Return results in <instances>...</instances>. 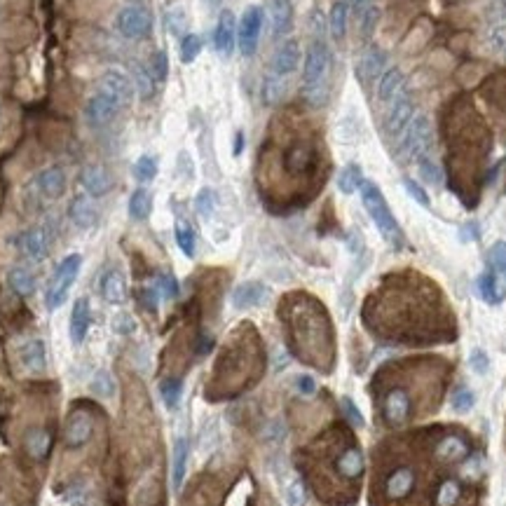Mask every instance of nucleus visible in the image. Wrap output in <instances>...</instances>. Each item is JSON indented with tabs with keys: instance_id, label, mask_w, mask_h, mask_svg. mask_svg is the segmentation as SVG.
I'll return each mask as SVG.
<instances>
[{
	"instance_id": "f257e3e1",
	"label": "nucleus",
	"mask_w": 506,
	"mask_h": 506,
	"mask_svg": "<svg viewBox=\"0 0 506 506\" xmlns=\"http://www.w3.org/2000/svg\"><path fill=\"white\" fill-rule=\"evenodd\" d=\"M361 202H363V209L368 211L370 221L375 223V228L380 230V235H382L391 246H401L403 244V232L398 228L394 214H391L387 199H384L382 190L377 188L373 181H363L361 188Z\"/></svg>"
},
{
	"instance_id": "f03ea898",
	"label": "nucleus",
	"mask_w": 506,
	"mask_h": 506,
	"mask_svg": "<svg viewBox=\"0 0 506 506\" xmlns=\"http://www.w3.org/2000/svg\"><path fill=\"white\" fill-rule=\"evenodd\" d=\"M331 71V50L321 38H315L310 43L308 52H305L303 64V89L310 103H321V92L326 75Z\"/></svg>"
},
{
	"instance_id": "7ed1b4c3",
	"label": "nucleus",
	"mask_w": 506,
	"mask_h": 506,
	"mask_svg": "<svg viewBox=\"0 0 506 506\" xmlns=\"http://www.w3.org/2000/svg\"><path fill=\"white\" fill-rule=\"evenodd\" d=\"M80 268H82V256H80V253H71V256H66L64 261L57 265L55 277H52V282L48 286V298H45L48 310H59L66 303L71 286L75 284V279L80 275Z\"/></svg>"
},
{
	"instance_id": "20e7f679",
	"label": "nucleus",
	"mask_w": 506,
	"mask_h": 506,
	"mask_svg": "<svg viewBox=\"0 0 506 506\" xmlns=\"http://www.w3.org/2000/svg\"><path fill=\"white\" fill-rule=\"evenodd\" d=\"M398 141H401V145H398V155L401 157L419 159L427 155L431 141V122L427 113H419V115L412 117L405 131L398 136Z\"/></svg>"
},
{
	"instance_id": "39448f33",
	"label": "nucleus",
	"mask_w": 506,
	"mask_h": 506,
	"mask_svg": "<svg viewBox=\"0 0 506 506\" xmlns=\"http://www.w3.org/2000/svg\"><path fill=\"white\" fill-rule=\"evenodd\" d=\"M265 22V10L261 5H249L237 24V45L244 57H253L261 43V31Z\"/></svg>"
},
{
	"instance_id": "423d86ee",
	"label": "nucleus",
	"mask_w": 506,
	"mask_h": 506,
	"mask_svg": "<svg viewBox=\"0 0 506 506\" xmlns=\"http://www.w3.org/2000/svg\"><path fill=\"white\" fill-rule=\"evenodd\" d=\"M115 29L127 40H143L152 33V17L141 5H127L117 12Z\"/></svg>"
},
{
	"instance_id": "0eeeda50",
	"label": "nucleus",
	"mask_w": 506,
	"mask_h": 506,
	"mask_svg": "<svg viewBox=\"0 0 506 506\" xmlns=\"http://www.w3.org/2000/svg\"><path fill=\"white\" fill-rule=\"evenodd\" d=\"M96 89L106 92L110 99H115V101L122 106V108H129L131 101H134V82L129 80V75L117 68H108L101 73V78L96 80Z\"/></svg>"
},
{
	"instance_id": "6e6552de",
	"label": "nucleus",
	"mask_w": 506,
	"mask_h": 506,
	"mask_svg": "<svg viewBox=\"0 0 506 506\" xmlns=\"http://www.w3.org/2000/svg\"><path fill=\"white\" fill-rule=\"evenodd\" d=\"M412 117H415V106H412L410 89H408V85H405L401 94H396L394 101L389 103L387 117H384V127H387V134L398 138V136H401L403 131H405V127L410 124Z\"/></svg>"
},
{
	"instance_id": "1a4fd4ad",
	"label": "nucleus",
	"mask_w": 506,
	"mask_h": 506,
	"mask_svg": "<svg viewBox=\"0 0 506 506\" xmlns=\"http://www.w3.org/2000/svg\"><path fill=\"white\" fill-rule=\"evenodd\" d=\"M120 110H122V106H120L115 99H110L106 92L96 89L94 94L87 99V103H85V120L99 129V127L110 124L113 120L120 115Z\"/></svg>"
},
{
	"instance_id": "9d476101",
	"label": "nucleus",
	"mask_w": 506,
	"mask_h": 506,
	"mask_svg": "<svg viewBox=\"0 0 506 506\" xmlns=\"http://www.w3.org/2000/svg\"><path fill=\"white\" fill-rule=\"evenodd\" d=\"M214 48L221 57H230L237 48V19L230 10H223L218 15L214 29Z\"/></svg>"
},
{
	"instance_id": "9b49d317",
	"label": "nucleus",
	"mask_w": 506,
	"mask_h": 506,
	"mask_svg": "<svg viewBox=\"0 0 506 506\" xmlns=\"http://www.w3.org/2000/svg\"><path fill=\"white\" fill-rule=\"evenodd\" d=\"M17 249L24 258H29V261H33V263H40V261L48 258L50 239H48V235H45V230L31 228V230H24L22 235L17 237Z\"/></svg>"
},
{
	"instance_id": "f8f14e48",
	"label": "nucleus",
	"mask_w": 506,
	"mask_h": 506,
	"mask_svg": "<svg viewBox=\"0 0 506 506\" xmlns=\"http://www.w3.org/2000/svg\"><path fill=\"white\" fill-rule=\"evenodd\" d=\"M298 64H301V43L296 38L284 40L275 52V59H272V73L279 78H286L298 71Z\"/></svg>"
},
{
	"instance_id": "ddd939ff",
	"label": "nucleus",
	"mask_w": 506,
	"mask_h": 506,
	"mask_svg": "<svg viewBox=\"0 0 506 506\" xmlns=\"http://www.w3.org/2000/svg\"><path fill=\"white\" fill-rule=\"evenodd\" d=\"M92 434H94V419L87 412H75L71 415L68 424H66V445L71 450H80L89 443Z\"/></svg>"
},
{
	"instance_id": "4468645a",
	"label": "nucleus",
	"mask_w": 506,
	"mask_h": 506,
	"mask_svg": "<svg viewBox=\"0 0 506 506\" xmlns=\"http://www.w3.org/2000/svg\"><path fill=\"white\" fill-rule=\"evenodd\" d=\"M33 183L45 199H59L66 192V171L62 166H48L40 171Z\"/></svg>"
},
{
	"instance_id": "2eb2a0df",
	"label": "nucleus",
	"mask_w": 506,
	"mask_h": 506,
	"mask_svg": "<svg viewBox=\"0 0 506 506\" xmlns=\"http://www.w3.org/2000/svg\"><path fill=\"white\" fill-rule=\"evenodd\" d=\"M270 291L268 286L261 284V282H244L239 284L235 291H232V305H235L237 310H251V308H258V305H263L268 301Z\"/></svg>"
},
{
	"instance_id": "dca6fc26",
	"label": "nucleus",
	"mask_w": 506,
	"mask_h": 506,
	"mask_svg": "<svg viewBox=\"0 0 506 506\" xmlns=\"http://www.w3.org/2000/svg\"><path fill=\"white\" fill-rule=\"evenodd\" d=\"M384 71H387V52L380 48H370L356 66V78L368 85L373 80H380Z\"/></svg>"
},
{
	"instance_id": "f3484780",
	"label": "nucleus",
	"mask_w": 506,
	"mask_h": 506,
	"mask_svg": "<svg viewBox=\"0 0 506 506\" xmlns=\"http://www.w3.org/2000/svg\"><path fill=\"white\" fill-rule=\"evenodd\" d=\"M80 183L82 188L89 192V197H103L110 190V174L106 171V166L101 164H87L80 174Z\"/></svg>"
},
{
	"instance_id": "a211bd4d",
	"label": "nucleus",
	"mask_w": 506,
	"mask_h": 506,
	"mask_svg": "<svg viewBox=\"0 0 506 506\" xmlns=\"http://www.w3.org/2000/svg\"><path fill=\"white\" fill-rule=\"evenodd\" d=\"M315 164V148L308 143H293L284 155V166L286 171L293 176H301L305 171L312 169Z\"/></svg>"
},
{
	"instance_id": "6ab92c4d",
	"label": "nucleus",
	"mask_w": 506,
	"mask_h": 506,
	"mask_svg": "<svg viewBox=\"0 0 506 506\" xmlns=\"http://www.w3.org/2000/svg\"><path fill=\"white\" fill-rule=\"evenodd\" d=\"M89 324H92L89 301L87 298H78V301L73 303V310H71V324H68L71 340L75 345L82 342L85 335H87V331H89Z\"/></svg>"
},
{
	"instance_id": "aec40b11",
	"label": "nucleus",
	"mask_w": 506,
	"mask_h": 506,
	"mask_svg": "<svg viewBox=\"0 0 506 506\" xmlns=\"http://www.w3.org/2000/svg\"><path fill=\"white\" fill-rule=\"evenodd\" d=\"M68 216H71V221L75 223L78 228H82V230L94 228L96 221H99L96 206L92 204V199L87 195H75V197H73V202L68 206Z\"/></svg>"
},
{
	"instance_id": "412c9836",
	"label": "nucleus",
	"mask_w": 506,
	"mask_h": 506,
	"mask_svg": "<svg viewBox=\"0 0 506 506\" xmlns=\"http://www.w3.org/2000/svg\"><path fill=\"white\" fill-rule=\"evenodd\" d=\"M270 24L272 36L284 38L293 29V5L291 0H270Z\"/></svg>"
},
{
	"instance_id": "4be33fe9",
	"label": "nucleus",
	"mask_w": 506,
	"mask_h": 506,
	"mask_svg": "<svg viewBox=\"0 0 506 506\" xmlns=\"http://www.w3.org/2000/svg\"><path fill=\"white\" fill-rule=\"evenodd\" d=\"M405 75L401 68H387L377 80V99L382 103H391L396 94H401L405 87Z\"/></svg>"
},
{
	"instance_id": "5701e85b",
	"label": "nucleus",
	"mask_w": 506,
	"mask_h": 506,
	"mask_svg": "<svg viewBox=\"0 0 506 506\" xmlns=\"http://www.w3.org/2000/svg\"><path fill=\"white\" fill-rule=\"evenodd\" d=\"M101 296L106 303L122 305L127 301V282L120 270H106L101 277Z\"/></svg>"
},
{
	"instance_id": "b1692460",
	"label": "nucleus",
	"mask_w": 506,
	"mask_h": 506,
	"mask_svg": "<svg viewBox=\"0 0 506 506\" xmlns=\"http://www.w3.org/2000/svg\"><path fill=\"white\" fill-rule=\"evenodd\" d=\"M129 73H131V82H134V89L141 101H150L152 96H155V75H152L150 68H145L143 64L138 62H131L129 64Z\"/></svg>"
},
{
	"instance_id": "393cba45",
	"label": "nucleus",
	"mask_w": 506,
	"mask_h": 506,
	"mask_svg": "<svg viewBox=\"0 0 506 506\" xmlns=\"http://www.w3.org/2000/svg\"><path fill=\"white\" fill-rule=\"evenodd\" d=\"M412 485H415V471L403 467V469L391 471L387 476L384 490H387V497H391V499H403L405 495H410Z\"/></svg>"
},
{
	"instance_id": "a878e982",
	"label": "nucleus",
	"mask_w": 506,
	"mask_h": 506,
	"mask_svg": "<svg viewBox=\"0 0 506 506\" xmlns=\"http://www.w3.org/2000/svg\"><path fill=\"white\" fill-rule=\"evenodd\" d=\"M19 361H22L26 370L43 373L45 366H48V354H45L43 340H29L26 345H22V349H19Z\"/></svg>"
},
{
	"instance_id": "bb28decb",
	"label": "nucleus",
	"mask_w": 506,
	"mask_h": 506,
	"mask_svg": "<svg viewBox=\"0 0 506 506\" xmlns=\"http://www.w3.org/2000/svg\"><path fill=\"white\" fill-rule=\"evenodd\" d=\"M384 415L391 424H401L410 415V396L401 389L389 391V396L384 398Z\"/></svg>"
},
{
	"instance_id": "cd10ccee",
	"label": "nucleus",
	"mask_w": 506,
	"mask_h": 506,
	"mask_svg": "<svg viewBox=\"0 0 506 506\" xmlns=\"http://www.w3.org/2000/svg\"><path fill=\"white\" fill-rule=\"evenodd\" d=\"M436 455L445 462H462V459L469 457V443L459 436H445L436 445Z\"/></svg>"
},
{
	"instance_id": "c85d7f7f",
	"label": "nucleus",
	"mask_w": 506,
	"mask_h": 506,
	"mask_svg": "<svg viewBox=\"0 0 506 506\" xmlns=\"http://www.w3.org/2000/svg\"><path fill=\"white\" fill-rule=\"evenodd\" d=\"M478 293H481V298L485 303L499 305L504 301L506 289H504V284L499 282V277L495 272H485V275H481V279H478Z\"/></svg>"
},
{
	"instance_id": "c756f323",
	"label": "nucleus",
	"mask_w": 506,
	"mask_h": 506,
	"mask_svg": "<svg viewBox=\"0 0 506 506\" xmlns=\"http://www.w3.org/2000/svg\"><path fill=\"white\" fill-rule=\"evenodd\" d=\"M347 19H349V0H335L328 15V29L335 40H342L347 33Z\"/></svg>"
},
{
	"instance_id": "7c9ffc66",
	"label": "nucleus",
	"mask_w": 506,
	"mask_h": 506,
	"mask_svg": "<svg viewBox=\"0 0 506 506\" xmlns=\"http://www.w3.org/2000/svg\"><path fill=\"white\" fill-rule=\"evenodd\" d=\"M188 441L185 438H176L174 443V457H171V481H174V490L183 485L185 467H188Z\"/></svg>"
},
{
	"instance_id": "2f4dec72",
	"label": "nucleus",
	"mask_w": 506,
	"mask_h": 506,
	"mask_svg": "<svg viewBox=\"0 0 506 506\" xmlns=\"http://www.w3.org/2000/svg\"><path fill=\"white\" fill-rule=\"evenodd\" d=\"M50 445H52V436L48 429H31L29 434H26V450H29V455L33 459L48 457Z\"/></svg>"
},
{
	"instance_id": "473e14b6",
	"label": "nucleus",
	"mask_w": 506,
	"mask_h": 506,
	"mask_svg": "<svg viewBox=\"0 0 506 506\" xmlns=\"http://www.w3.org/2000/svg\"><path fill=\"white\" fill-rule=\"evenodd\" d=\"M8 284H10V289L15 291L17 296H22V298H29V296H33V293H36V277H33L26 268L10 270Z\"/></svg>"
},
{
	"instance_id": "72a5a7b5",
	"label": "nucleus",
	"mask_w": 506,
	"mask_h": 506,
	"mask_svg": "<svg viewBox=\"0 0 506 506\" xmlns=\"http://www.w3.org/2000/svg\"><path fill=\"white\" fill-rule=\"evenodd\" d=\"M338 471L345 476V478H356L361 476L363 471V455L359 452L356 448H349L345 450L340 459H338Z\"/></svg>"
},
{
	"instance_id": "f704fd0d",
	"label": "nucleus",
	"mask_w": 506,
	"mask_h": 506,
	"mask_svg": "<svg viewBox=\"0 0 506 506\" xmlns=\"http://www.w3.org/2000/svg\"><path fill=\"white\" fill-rule=\"evenodd\" d=\"M150 209H152V197L150 192L145 188H138L131 192L129 197V216L134 218V221H145V218L150 216Z\"/></svg>"
},
{
	"instance_id": "c9c22d12",
	"label": "nucleus",
	"mask_w": 506,
	"mask_h": 506,
	"mask_svg": "<svg viewBox=\"0 0 506 506\" xmlns=\"http://www.w3.org/2000/svg\"><path fill=\"white\" fill-rule=\"evenodd\" d=\"M284 89H286L284 78L275 75V73H268V75L263 78V92H261V94H263V103H265V106H277L279 101H282Z\"/></svg>"
},
{
	"instance_id": "e433bc0d",
	"label": "nucleus",
	"mask_w": 506,
	"mask_h": 506,
	"mask_svg": "<svg viewBox=\"0 0 506 506\" xmlns=\"http://www.w3.org/2000/svg\"><path fill=\"white\" fill-rule=\"evenodd\" d=\"M363 183V174H361V166L359 164H347L338 176V188H340L342 195H352L361 188Z\"/></svg>"
},
{
	"instance_id": "4c0bfd02",
	"label": "nucleus",
	"mask_w": 506,
	"mask_h": 506,
	"mask_svg": "<svg viewBox=\"0 0 506 506\" xmlns=\"http://www.w3.org/2000/svg\"><path fill=\"white\" fill-rule=\"evenodd\" d=\"M356 22H359V31H361L363 38H370L373 31L377 29V22H380V8L377 5H366V8L356 10Z\"/></svg>"
},
{
	"instance_id": "58836bf2",
	"label": "nucleus",
	"mask_w": 506,
	"mask_h": 506,
	"mask_svg": "<svg viewBox=\"0 0 506 506\" xmlns=\"http://www.w3.org/2000/svg\"><path fill=\"white\" fill-rule=\"evenodd\" d=\"M417 169H419V176H422V181H427L429 185H436V188H438V185L443 183L441 166H438L429 155H424V157L417 159Z\"/></svg>"
},
{
	"instance_id": "ea45409f",
	"label": "nucleus",
	"mask_w": 506,
	"mask_h": 506,
	"mask_svg": "<svg viewBox=\"0 0 506 506\" xmlns=\"http://www.w3.org/2000/svg\"><path fill=\"white\" fill-rule=\"evenodd\" d=\"M89 391L101 398H110L115 396V382H113L110 373L108 370H99L89 382Z\"/></svg>"
},
{
	"instance_id": "a19ab883",
	"label": "nucleus",
	"mask_w": 506,
	"mask_h": 506,
	"mask_svg": "<svg viewBox=\"0 0 506 506\" xmlns=\"http://www.w3.org/2000/svg\"><path fill=\"white\" fill-rule=\"evenodd\" d=\"M174 232H176V244H178V249H181L188 258L195 256V232H192L190 225L185 223V221H178Z\"/></svg>"
},
{
	"instance_id": "79ce46f5",
	"label": "nucleus",
	"mask_w": 506,
	"mask_h": 506,
	"mask_svg": "<svg viewBox=\"0 0 506 506\" xmlns=\"http://www.w3.org/2000/svg\"><path fill=\"white\" fill-rule=\"evenodd\" d=\"M134 176L138 183H150L157 176V159L152 155H141L134 164Z\"/></svg>"
},
{
	"instance_id": "37998d69",
	"label": "nucleus",
	"mask_w": 506,
	"mask_h": 506,
	"mask_svg": "<svg viewBox=\"0 0 506 506\" xmlns=\"http://www.w3.org/2000/svg\"><path fill=\"white\" fill-rule=\"evenodd\" d=\"M202 52V38L197 33H188V36L181 38V62L183 64H192Z\"/></svg>"
},
{
	"instance_id": "c03bdc74",
	"label": "nucleus",
	"mask_w": 506,
	"mask_h": 506,
	"mask_svg": "<svg viewBox=\"0 0 506 506\" xmlns=\"http://www.w3.org/2000/svg\"><path fill=\"white\" fill-rule=\"evenodd\" d=\"M462 497V488L457 481H445L436 492V506H455Z\"/></svg>"
},
{
	"instance_id": "a18cd8bd",
	"label": "nucleus",
	"mask_w": 506,
	"mask_h": 506,
	"mask_svg": "<svg viewBox=\"0 0 506 506\" xmlns=\"http://www.w3.org/2000/svg\"><path fill=\"white\" fill-rule=\"evenodd\" d=\"M181 391H183V382L176 377H169L164 380L162 384H159V394H162L166 408H176L178 398H181Z\"/></svg>"
},
{
	"instance_id": "49530a36",
	"label": "nucleus",
	"mask_w": 506,
	"mask_h": 506,
	"mask_svg": "<svg viewBox=\"0 0 506 506\" xmlns=\"http://www.w3.org/2000/svg\"><path fill=\"white\" fill-rule=\"evenodd\" d=\"M195 209L202 218H211V214H214V209H216V192L211 188L199 190L195 197Z\"/></svg>"
},
{
	"instance_id": "de8ad7c7",
	"label": "nucleus",
	"mask_w": 506,
	"mask_h": 506,
	"mask_svg": "<svg viewBox=\"0 0 506 506\" xmlns=\"http://www.w3.org/2000/svg\"><path fill=\"white\" fill-rule=\"evenodd\" d=\"M488 258H490L492 272H495V275H502L506 279V242H495V244H492Z\"/></svg>"
},
{
	"instance_id": "09e8293b",
	"label": "nucleus",
	"mask_w": 506,
	"mask_h": 506,
	"mask_svg": "<svg viewBox=\"0 0 506 506\" xmlns=\"http://www.w3.org/2000/svg\"><path fill=\"white\" fill-rule=\"evenodd\" d=\"M152 286H155L157 296L164 298V301H174V298L178 296V284L171 275H159Z\"/></svg>"
},
{
	"instance_id": "8fccbe9b",
	"label": "nucleus",
	"mask_w": 506,
	"mask_h": 506,
	"mask_svg": "<svg viewBox=\"0 0 506 506\" xmlns=\"http://www.w3.org/2000/svg\"><path fill=\"white\" fill-rule=\"evenodd\" d=\"M152 75L159 82H164L166 75H169V59H166V52L164 50H157L155 55H152V66H150Z\"/></svg>"
},
{
	"instance_id": "3c124183",
	"label": "nucleus",
	"mask_w": 506,
	"mask_h": 506,
	"mask_svg": "<svg viewBox=\"0 0 506 506\" xmlns=\"http://www.w3.org/2000/svg\"><path fill=\"white\" fill-rule=\"evenodd\" d=\"M286 506H305V488L301 481L289 483V488L284 492Z\"/></svg>"
},
{
	"instance_id": "603ef678",
	"label": "nucleus",
	"mask_w": 506,
	"mask_h": 506,
	"mask_svg": "<svg viewBox=\"0 0 506 506\" xmlns=\"http://www.w3.org/2000/svg\"><path fill=\"white\" fill-rule=\"evenodd\" d=\"M113 331L120 333V335H131L136 331V321L131 315H117L113 319Z\"/></svg>"
},
{
	"instance_id": "864d4df0",
	"label": "nucleus",
	"mask_w": 506,
	"mask_h": 506,
	"mask_svg": "<svg viewBox=\"0 0 506 506\" xmlns=\"http://www.w3.org/2000/svg\"><path fill=\"white\" fill-rule=\"evenodd\" d=\"M403 185H405V190H408V195L415 199L419 206H429V195H427V190H424L422 185L415 183L412 178H405Z\"/></svg>"
},
{
	"instance_id": "5fc2aeb1",
	"label": "nucleus",
	"mask_w": 506,
	"mask_h": 506,
	"mask_svg": "<svg viewBox=\"0 0 506 506\" xmlns=\"http://www.w3.org/2000/svg\"><path fill=\"white\" fill-rule=\"evenodd\" d=\"M474 405V391L471 389H459L452 394V408L455 410H469Z\"/></svg>"
},
{
	"instance_id": "6e6d98bb",
	"label": "nucleus",
	"mask_w": 506,
	"mask_h": 506,
	"mask_svg": "<svg viewBox=\"0 0 506 506\" xmlns=\"http://www.w3.org/2000/svg\"><path fill=\"white\" fill-rule=\"evenodd\" d=\"M469 366H471V370H476L483 375V373H488V368H490V359L483 349H474L469 356Z\"/></svg>"
},
{
	"instance_id": "4d7b16f0",
	"label": "nucleus",
	"mask_w": 506,
	"mask_h": 506,
	"mask_svg": "<svg viewBox=\"0 0 506 506\" xmlns=\"http://www.w3.org/2000/svg\"><path fill=\"white\" fill-rule=\"evenodd\" d=\"M342 408H345V412H347L349 422H352V424H356V427H361V424H363V417H361V412H359L356 405L352 403V398L342 396Z\"/></svg>"
},
{
	"instance_id": "13d9d810",
	"label": "nucleus",
	"mask_w": 506,
	"mask_h": 506,
	"mask_svg": "<svg viewBox=\"0 0 506 506\" xmlns=\"http://www.w3.org/2000/svg\"><path fill=\"white\" fill-rule=\"evenodd\" d=\"M490 45L495 50L506 48V26H497V29L490 31Z\"/></svg>"
},
{
	"instance_id": "bf43d9fd",
	"label": "nucleus",
	"mask_w": 506,
	"mask_h": 506,
	"mask_svg": "<svg viewBox=\"0 0 506 506\" xmlns=\"http://www.w3.org/2000/svg\"><path fill=\"white\" fill-rule=\"evenodd\" d=\"M183 22H185V17H183V12L181 10H171L169 12V29L178 33L183 29Z\"/></svg>"
},
{
	"instance_id": "052dcab7",
	"label": "nucleus",
	"mask_w": 506,
	"mask_h": 506,
	"mask_svg": "<svg viewBox=\"0 0 506 506\" xmlns=\"http://www.w3.org/2000/svg\"><path fill=\"white\" fill-rule=\"evenodd\" d=\"M298 389H301L303 394H312V391H315V380L303 375L301 380H298Z\"/></svg>"
},
{
	"instance_id": "680f3d73",
	"label": "nucleus",
	"mask_w": 506,
	"mask_h": 506,
	"mask_svg": "<svg viewBox=\"0 0 506 506\" xmlns=\"http://www.w3.org/2000/svg\"><path fill=\"white\" fill-rule=\"evenodd\" d=\"M242 148H244V134H242V131H237V134H235V155H239Z\"/></svg>"
},
{
	"instance_id": "e2e57ef3",
	"label": "nucleus",
	"mask_w": 506,
	"mask_h": 506,
	"mask_svg": "<svg viewBox=\"0 0 506 506\" xmlns=\"http://www.w3.org/2000/svg\"><path fill=\"white\" fill-rule=\"evenodd\" d=\"M373 0H352V5H354L356 10H361V8H366V5H370Z\"/></svg>"
},
{
	"instance_id": "0e129e2a",
	"label": "nucleus",
	"mask_w": 506,
	"mask_h": 506,
	"mask_svg": "<svg viewBox=\"0 0 506 506\" xmlns=\"http://www.w3.org/2000/svg\"><path fill=\"white\" fill-rule=\"evenodd\" d=\"M131 5H138V3H143V0H129Z\"/></svg>"
},
{
	"instance_id": "69168bd1",
	"label": "nucleus",
	"mask_w": 506,
	"mask_h": 506,
	"mask_svg": "<svg viewBox=\"0 0 506 506\" xmlns=\"http://www.w3.org/2000/svg\"><path fill=\"white\" fill-rule=\"evenodd\" d=\"M504 17H506V3H504Z\"/></svg>"
},
{
	"instance_id": "338daca9",
	"label": "nucleus",
	"mask_w": 506,
	"mask_h": 506,
	"mask_svg": "<svg viewBox=\"0 0 506 506\" xmlns=\"http://www.w3.org/2000/svg\"><path fill=\"white\" fill-rule=\"evenodd\" d=\"M504 52H506V48H504Z\"/></svg>"
}]
</instances>
